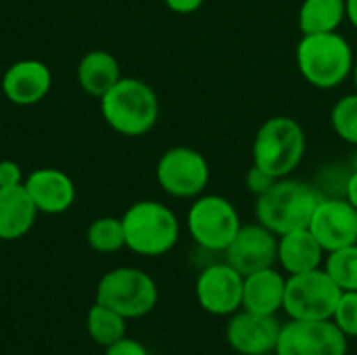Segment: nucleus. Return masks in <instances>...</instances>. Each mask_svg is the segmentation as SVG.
<instances>
[{"instance_id":"obj_1","label":"nucleus","mask_w":357,"mask_h":355,"mask_svg":"<svg viewBox=\"0 0 357 355\" xmlns=\"http://www.w3.org/2000/svg\"><path fill=\"white\" fill-rule=\"evenodd\" d=\"M324 192L293 176L278 178L264 195L255 197V218L276 236L307 228Z\"/></svg>"},{"instance_id":"obj_2","label":"nucleus","mask_w":357,"mask_h":355,"mask_svg":"<svg viewBox=\"0 0 357 355\" xmlns=\"http://www.w3.org/2000/svg\"><path fill=\"white\" fill-rule=\"evenodd\" d=\"M295 61L301 77L318 90L341 86L354 73L356 65L354 48L339 31L301 36Z\"/></svg>"},{"instance_id":"obj_3","label":"nucleus","mask_w":357,"mask_h":355,"mask_svg":"<svg viewBox=\"0 0 357 355\" xmlns=\"http://www.w3.org/2000/svg\"><path fill=\"white\" fill-rule=\"evenodd\" d=\"M102 119L121 136H144L159 121L157 92L138 77H121L100 98Z\"/></svg>"},{"instance_id":"obj_4","label":"nucleus","mask_w":357,"mask_h":355,"mask_svg":"<svg viewBox=\"0 0 357 355\" xmlns=\"http://www.w3.org/2000/svg\"><path fill=\"white\" fill-rule=\"evenodd\" d=\"M307 151V136L303 126L289 115L266 119L253 138V165L266 169L276 180L293 176Z\"/></svg>"},{"instance_id":"obj_5","label":"nucleus","mask_w":357,"mask_h":355,"mask_svg":"<svg viewBox=\"0 0 357 355\" xmlns=\"http://www.w3.org/2000/svg\"><path fill=\"white\" fill-rule=\"evenodd\" d=\"M126 247L136 255L159 257L180 241L178 216L159 201H136L121 216Z\"/></svg>"},{"instance_id":"obj_6","label":"nucleus","mask_w":357,"mask_h":355,"mask_svg":"<svg viewBox=\"0 0 357 355\" xmlns=\"http://www.w3.org/2000/svg\"><path fill=\"white\" fill-rule=\"evenodd\" d=\"M159 289L155 280L138 268H115L96 287V301L115 310L126 320L151 314L157 305Z\"/></svg>"},{"instance_id":"obj_7","label":"nucleus","mask_w":357,"mask_h":355,"mask_svg":"<svg viewBox=\"0 0 357 355\" xmlns=\"http://www.w3.org/2000/svg\"><path fill=\"white\" fill-rule=\"evenodd\" d=\"M186 226L192 241L211 253H224L236 232L241 230V218L234 203L222 195H201L192 199L186 216Z\"/></svg>"},{"instance_id":"obj_8","label":"nucleus","mask_w":357,"mask_h":355,"mask_svg":"<svg viewBox=\"0 0 357 355\" xmlns=\"http://www.w3.org/2000/svg\"><path fill=\"white\" fill-rule=\"evenodd\" d=\"M343 291L324 268L287 278L282 310L291 320H333Z\"/></svg>"},{"instance_id":"obj_9","label":"nucleus","mask_w":357,"mask_h":355,"mask_svg":"<svg viewBox=\"0 0 357 355\" xmlns=\"http://www.w3.org/2000/svg\"><path fill=\"white\" fill-rule=\"evenodd\" d=\"M155 178L165 195L174 199H197L209 186L211 169L201 151L192 146H172L159 157Z\"/></svg>"},{"instance_id":"obj_10","label":"nucleus","mask_w":357,"mask_h":355,"mask_svg":"<svg viewBox=\"0 0 357 355\" xmlns=\"http://www.w3.org/2000/svg\"><path fill=\"white\" fill-rule=\"evenodd\" d=\"M276 355H347V337L333 320H291L280 328Z\"/></svg>"},{"instance_id":"obj_11","label":"nucleus","mask_w":357,"mask_h":355,"mask_svg":"<svg viewBox=\"0 0 357 355\" xmlns=\"http://www.w3.org/2000/svg\"><path fill=\"white\" fill-rule=\"evenodd\" d=\"M245 276L228 262L207 266L197 278V301L211 316H232L243 308Z\"/></svg>"},{"instance_id":"obj_12","label":"nucleus","mask_w":357,"mask_h":355,"mask_svg":"<svg viewBox=\"0 0 357 355\" xmlns=\"http://www.w3.org/2000/svg\"><path fill=\"white\" fill-rule=\"evenodd\" d=\"M326 253L356 245L357 209L345 197H322L307 226Z\"/></svg>"},{"instance_id":"obj_13","label":"nucleus","mask_w":357,"mask_h":355,"mask_svg":"<svg viewBox=\"0 0 357 355\" xmlns=\"http://www.w3.org/2000/svg\"><path fill=\"white\" fill-rule=\"evenodd\" d=\"M226 262L243 276L272 268L278 259V236L264 224H245L224 251Z\"/></svg>"},{"instance_id":"obj_14","label":"nucleus","mask_w":357,"mask_h":355,"mask_svg":"<svg viewBox=\"0 0 357 355\" xmlns=\"http://www.w3.org/2000/svg\"><path fill=\"white\" fill-rule=\"evenodd\" d=\"M282 324L276 316H264L253 312H236L226 326L228 345L241 355H268L276 352Z\"/></svg>"},{"instance_id":"obj_15","label":"nucleus","mask_w":357,"mask_h":355,"mask_svg":"<svg viewBox=\"0 0 357 355\" xmlns=\"http://www.w3.org/2000/svg\"><path fill=\"white\" fill-rule=\"evenodd\" d=\"M50 86L52 73L48 65L36 59L17 61L2 75L4 96L19 107H31L40 103L50 92Z\"/></svg>"},{"instance_id":"obj_16","label":"nucleus","mask_w":357,"mask_h":355,"mask_svg":"<svg viewBox=\"0 0 357 355\" xmlns=\"http://www.w3.org/2000/svg\"><path fill=\"white\" fill-rule=\"evenodd\" d=\"M23 186L40 213H65L75 201L73 180L56 167H40L31 172L23 180Z\"/></svg>"},{"instance_id":"obj_17","label":"nucleus","mask_w":357,"mask_h":355,"mask_svg":"<svg viewBox=\"0 0 357 355\" xmlns=\"http://www.w3.org/2000/svg\"><path fill=\"white\" fill-rule=\"evenodd\" d=\"M287 278L272 268L257 270L245 276L243 282V310L264 316H276L284 303Z\"/></svg>"},{"instance_id":"obj_18","label":"nucleus","mask_w":357,"mask_h":355,"mask_svg":"<svg viewBox=\"0 0 357 355\" xmlns=\"http://www.w3.org/2000/svg\"><path fill=\"white\" fill-rule=\"evenodd\" d=\"M326 257V251L318 243V239L312 234L310 228L293 230L287 234L278 236V264L282 270L293 276V274H303L322 268Z\"/></svg>"},{"instance_id":"obj_19","label":"nucleus","mask_w":357,"mask_h":355,"mask_svg":"<svg viewBox=\"0 0 357 355\" xmlns=\"http://www.w3.org/2000/svg\"><path fill=\"white\" fill-rule=\"evenodd\" d=\"M38 213L40 211L23 184L0 188V241H17L25 236L33 228Z\"/></svg>"},{"instance_id":"obj_20","label":"nucleus","mask_w":357,"mask_h":355,"mask_svg":"<svg viewBox=\"0 0 357 355\" xmlns=\"http://www.w3.org/2000/svg\"><path fill=\"white\" fill-rule=\"evenodd\" d=\"M121 80L119 61L107 50H90L77 65V82L82 90L94 98H102Z\"/></svg>"},{"instance_id":"obj_21","label":"nucleus","mask_w":357,"mask_h":355,"mask_svg":"<svg viewBox=\"0 0 357 355\" xmlns=\"http://www.w3.org/2000/svg\"><path fill=\"white\" fill-rule=\"evenodd\" d=\"M347 21L345 0H303L299 6L297 23L303 36L339 31Z\"/></svg>"},{"instance_id":"obj_22","label":"nucleus","mask_w":357,"mask_h":355,"mask_svg":"<svg viewBox=\"0 0 357 355\" xmlns=\"http://www.w3.org/2000/svg\"><path fill=\"white\" fill-rule=\"evenodd\" d=\"M88 335L94 343L109 347L111 343L126 337V318L96 301L88 312Z\"/></svg>"},{"instance_id":"obj_23","label":"nucleus","mask_w":357,"mask_h":355,"mask_svg":"<svg viewBox=\"0 0 357 355\" xmlns=\"http://www.w3.org/2000/svg\"><path fill=\"white\" fill-rule=\"evenodd\" d=\"M324 270L343 293L357 291V243L326 253Z\"/></svg>"},{"instance_id":"obj_24","label":"nucleus","mask_w":357,"mask_h":355,"mask_svg":"<svg viewBox=\"0 0 357 355\" xmlns=\"http://www.w3.org/2000/svg\"><path fill=\"white\" fill-rule=\"evenodd\" d=\"M88 245L96 253H115L126 247L121 218H98L88 226Z\"/></svg>"},{"instance_id":"obj_25","label":"nucleus","mask_w":357,"mask_h":355,"mask_svg":"<svg viewBox=\"0 0 357 355\" xmlns=\"http://www.w3.org/2000/svg\"><path fill=\"white\" fill-rule=\"evenodd\" d=\"M331 126L343 142L357 146V92L341 96L333 105Z\"/></svg>"},{"instance_id":"obj_26","label":"nucleus","mask_w":357,"mask_h":355,"mask_svg":"<svg viewBox=\"0 0 357 355\" xmlns=\"http://www.w3.org/2000/svg\"><path fill=\"white\" fill-rule=\"evenodd\" d=\"M333 322L345 337L357 339V291H345L333 314Z\"/></svg>"},{"instance_id":"obj_27","label":"nucleus","mask_w":357,"mask_h":355,"mask_svg":"<svg viewBox=\"0 0 357 355\" xmlns=\"http://www.w3.org/2000/svg\"><path fill=\"white\" fill-rule=\"evenodd\" d=\"M245 182H247L249 192L255 195V197H259V195H264V192L276 182V178H274L272 174H268L266 169H261V167H257V165H251V169L247 172Z\"/></svg>"},{"instance_id":"obj_28","label":"nucleus","mask_w":357,"mask_h":355,"mask_svg":"<svg viewBox=\"0 0 357 355\" xmlns=\"http://www.w3.org/2000/svg\"><path fill=\"white\" fill-rule=\"evenodd\" d=\"M23 184V174L19 163L4 159L0 161V188H8V186H17Z\"/></svg>"},{"instance_id":"obj_29","label":"nucleus","mask_w":357,"mask_h":355,"mask_svg":"<svg viewBox=\"0 0 357 355\" xmlns=\"http://www.w3.org/2000/svg\"><path fill=\"white\" fill-rule=\"evenodd\" d=\"M105 355H149V352L144 349L142 343L128 339V337H121L119 341H115L107 347Z\"/></svg>"},{"instance_id":"obj_30","label":"nucleus","mask_w":357,"mask_h":355,"mask_svg":"<svg viewBox=\"0 0 357 355\" xmlns=\"http://www.w3.org/2000/svg\"><path fill=\"white\" fill-rule=\"evenodd\" d=\"M163 2L176 15H192L203 6L205 0H163Z\"/></svg>"},{"instance_id":"obj_31","label":"nucleus","mask_w":357,"mask_h":355,"mask_svg":"<svg viewBox=\"0 0 357 355\" xmlns=\"http://www.w3.org/2000/svg\"><path fill=\"white\" fill-rule=\"evenodd\" d=\"M343 197L354 205L357 209V169H354L347 180H345V186H343Z\"/></svg>"},{"instance_id":"obj_32","label":"nucleus","mask_w":357,"mask_h":355,"mask_svg":"<svg viewBox=\"0 0 357 355\" xmlns=\"http://www.w3.org/2000/svg\"><path fill=\"white\" fill-rule=\"evenodd\" d=\"M345 8H347V21L351 23L354 29H357V0H345Z\"/></svg>"},{"instance_id":"obj_33","label":"nucleus","mask_w":357,"mask_h":355,"mask_svg":"<svg viewBox=\"0 0 357 355\" xmlns=\"http://www.w3.org/2000/svg\"><path fill=\"white\" fill-rule=\"evenodd\" d=\"M354 84H356V92H357V59H356V65H354Z\"/></svg>"},{"instance_id":"obj_34","label":"nucleus","mask_w":357,"mask_h":355,"mask_svg":"<svg viewBox=\"0 0 357 355\" xmlns=\"http://www.w3.org/2000/svg\"><path fill=\"white\" fill-rule=\"evenodd\" d=\"M354 169H357V146H356V153H354Z\"/></svg>"}]
</instances>
